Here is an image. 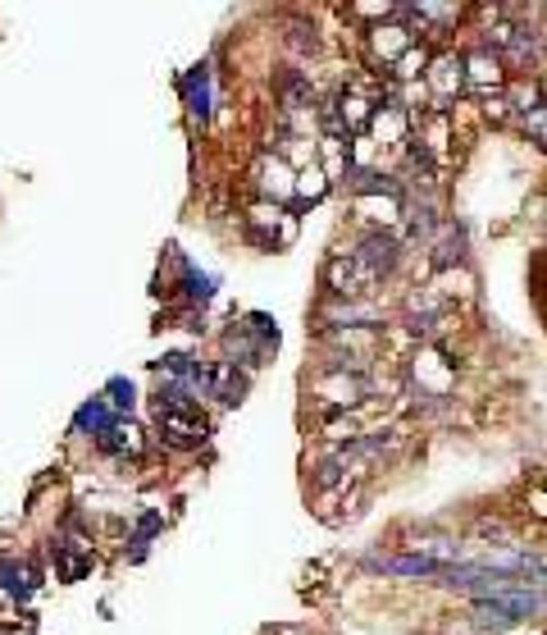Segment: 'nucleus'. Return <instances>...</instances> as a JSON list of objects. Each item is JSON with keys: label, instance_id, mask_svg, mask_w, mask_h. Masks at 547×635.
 Masks as SVG:
<instances>
[{"label": "nucleus", "instance_id": "f257e3e1", "mask_svg": "<svg viewBox=\"0 0 547 635\" xmlns=\"http://www.w3.org/2000/svg\"><path fill=\"white\" fill-rule=\"evenodd\" d=\"M155 421H160V439L169 448H201L205 435H211V416L197 402H188V408H155Z\"/></svg>", "mask_w": 547, "mask_h": 635}, {"label": "nucleus", "instance_id": "f03ea898", "mask_svg": "<svg viewBox=\"0 0 547 635\" xmlns=\"http://www.w3.org/2000/svg\"><path fill=\"white\" fill-rule=\"evenodd\" d=\"M324 284H329L333 297L360 302L365 293H370V289L379 284V274H374V270H365V266L352 257V251H347V257H333V261L324 266Z\"/></svg>", "mask_w": 547, "mask_h": 635}, {"label": "nucleus", "instance_id": "7ed1b4c3", "mask_svg": "<svg viewBox=\"0 0 547 635\" xmlns=\"http://www.w3.org/2000/svg\"><path fill=\"white\" fill-rule=\"evenodd\" d=\"M316 398L324 402V408H360L365 398H370V379H365L360 371H324L316 379Z\"/></svg>", "mask_w": 547, "mask_h": 635}, {"label": "nucleus", "instance_id": "20e7f679", "mask_svg": "<svg viewBox=\"0 0 547 635\" xmlns=\"http://www.w3.org/2000/svg\"><path fill=\"white\" fill-rule=\"evenodd\" d=\"M352 257L365 266V270H374L379 279L383 274H393L397 270V261H402V238L393 234V228H370L356 247H352Z\"/></svg>", "mask_w": 547, "mask_h": 635}, {"label": "nucleus", "instance_id": "39448f33", "mask_svg": "<svg viewBox=\"0 0 547 635\" xmlns=\"http://www.w3.org/2000/svg\"><path fill=\"white\" fill-rule=\"evenodd\" d=\"M247 238H251L260 251H274L278 243L293 238V224H288V215L274 211V207H255V211L247 215Z\"/></svg>", "mask_w": 547, "mask_h": 635}, {"label": "nucleus", "instance_id": "423d86ee", "mask_svg": "<svg viewBox=\"0 0 547 635\" xmlns=\"http://www.w3.org/2000/svg\"><path fill=\"white\" fill-rule=\"evenodd\" d=\"M201 393H215L224 408H238V402L247 398V371L238 366H228V362H215V366H205V385Z\"/></svg>", "mask_w": 547, "mask_h": 635}, {"label": "nucleus", "instance_id": "0eeeda50", "mask_svg": "<svg viewBox=\"0 0 547 635\" xmlns=\"http://www.w3.org/2000/svg\"><path fill=\"white\" fill-rule=\"evenodd\" d=\"M115 425H119V416H115V408H110L106 398L83 402V408H78V416H73V430H78V435H96V439H106Z\"/></svg>", "mask_w": 547, "mask_h": 635}, {"label": "nucleus", "instance_id": "6e6552de", "mask_svg": "<svg viewBox=\"0 0 547 635\" xmlns=\"http://www.w3.org/2000/svg\"><path fill=\"white\" fill-rule=\"evenodd\" d=\"M502 73H507V64L498 50H479V56L465 60V83L471 87H502Z\"/></svg>", "mask_w": 547, "mask_h": 635}, {"label": "nucleus", "instance_id": "1a4fd4ad", "mask_svg": "<svg viewBox=\"0 0 547 635\" xmlns=\"http://www.w3.org/2000/svg\"><path fill=\"white\" fill-rule=\"evenodd\" d=\"M182 92H188V110L192 119H211V64H197L188 79H182Z\"/></svg>", "mask_w": 547, "mask_h": 635}, {"label": "nucleus", "instance_id": "9d476101", "mask_svg": "<svg viewBox=\"0 0 547 635\" xmlns=\"http://www.w3.org/2000/svg\"><path fill=\"white\" fill-rule=\"evenodd\" d=\"M278 96H283V110H301V106H310V101H316V87H310L306 73L283 69L278 73Z\"/></svg>", "mask_w": 547, "mask_h": 635}, {"label": "nucleus", "instance_id": "9b49d317", "mask_svg": "<svg viewBox=\"0 0 547 635\" xmlns=\"http://www.w3.org/2000/svg\"><path fill=\"white\" fill-rule=\"evenodd\" d=\"M425 73H429V87H433L438 96H452V92H456V87L465 83V64H461V60H452V56L433 60V64H429Z\"/></svg>", "mask_w": 547, "mask_h": 635}, {"label": "nucleus", "instance_id": "f8f14e48", "mask_svg": "<svg viewBox=\"0 0 547 635\" xmlns=\"http://www.w3.org/2000/svg\"><path fill=\"white\" fill-rule=\"evenodd\" d=\"M255 184L265 188V192H278V197H288V192H293V169L283 165L278 156H274V161L265 156V161L255 165Z\"/></svg>", "mask_w": 547, "mask_h": 635}, {"label": "nucleus", "instance_id": "ddd939ff", "mask_svg": "<svg viewBox=\"0 0 547 635\" xmlns=\"http://www.w3.org/2000/svg\"><path fill=\"white\" fill-rule=\"evenodd\" d=\"M96 444L106 448V452H115V457H138V452H142V435H138V425H133V421H128V425L119 421V425L110 430V435H106V439H96Z\"/></svg>", "mask_w": 547, "mask_h": 635}, {"label": "nucleus", "instance_id": "4468645a", "mask_svg": "<svg viewBox=\"0 0 547 635\" xmlns=\"http://www.w3.org/2000/svg\"><path fill=\"white\" fill-rule=\"evenodd\" d=\"M433 261H438V270H448V266L465 261V228H461V224H448V228H442V243H438V251H433Z\"/></svg>", "mask_w": 547, "mask_h": 635}, {"label": "nucleus", "instance_id": "2eb2a0df", "mask_svg": "<svg viewBox=\"0 0 547 635\" xmlns=\"http://www.w3.org/2000/svg\"><path fill=\"white\" fill-rule=\"evenodd\" d=\"M56 572H60V580L87 576L92 572V553H73L69 544H56Z\"/></svg>", "mask_w": 547, "mask_h": 635}, {"label": "nucleus", "instance_id": "dca6fc26", "mask_svg": "<svg viewBox=\"0 0 547 635\" xmlns=\"http://www.w3.org/2000/svg\"><path fill=\"white\" fill-rule=\"evenodd\" d=\"M106 402H110V408H115V416L119 412H133V402H138V389H133V379H110V385H106Z\"/></svg>", "mask_w": 547, "mask_h": 635}, {"label": "nucleus", "instance_id": "f3484780", "mask_svg": "<svg viewBox=\"0 0 547 635\" xmlns=\"http://www.w3.org/2000/svg\"><path fill=\"white\" fill-rule=\"evenodd\" d=\"M406 234L411 238H429L433 234V207H406Z\"/></svg>", "mask_w": 547, "mask_h": 635}, {"label": "nucleus", "instance_id": "a211bd4d", "mask_svg": "<svg viewBox=\"0 0 547 635\" xmlns=\"http://www.w3.org/2000/svg\"><path fill=\"white\" fill-rule=\"evenodd\" d=\"M425 60H429V56H425V46H420V50H415V46H411V50H406V56L397 60V73H402V79H411V73H420V69H429Z\"/></svg>", "mask_w": 547, "mask_h": 635}, {"label": "nucleus", "instance_id": "6ab92c4d", "mask_svg": "<svg viewBox=\"0 0 547 635\" xmlns=\"http://www.w3.org/2000/svg\"><path fill=\"white\" fill-rule=\"evenodd\" d=\"M293 42H297V50L301 56H310V50H316L320 42H316V28H306V23H293V33H288Z\"/></svg>", "mask_w": 547, "mask_h": 635}, {"label": "nucleus", "instance_id": "aec40b11", "mask_svg": "<svg viewBox=\"0 0 547 635\" xmlns=\"http://www.w3.org/2000/svg\"><path fill=\"white\" fill-rule=\"evenodd\" d=\"M525 124H530V133H534V138L547 146V101H543V106H534V110H530V119H525Z\"/></svg>", "mask_w": 547, "mask_h": 635}]
</instances>
